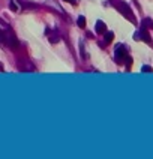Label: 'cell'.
<instances>
[{
  "label": "cell",
  "instance_id": "cell-8",
  "mask_svg": "<svg viewBox=\"0 0 153 159\" xmlns=\"http://www.w3.org/2000/svg\"><path fill=\"white\" fill-rule=\"evenodd\" d=\"M76 24H78L81 29H84V27H86V17H83V15H81V17H78V20H76Z\"/></svg>",
  "mask_w": 153,
  "mask_h": 159
},
{
  "label": "cell",
  "instance_id": "cell-2",
  "mask_svg": "<svg viewBox=\"0 0 153 159\" xmlns=\"http://www.w3.org/2000/svg\"><path fill=\"white\" fill-rule=\"evenodd\" d=\"M128 57V53H126V48L123 45H117L116 47V62L117 63H123Z\"/></svg>",
  "mask_w": 153,
  "mask_h": 159
},
{
  "label": "cell",
  "instance_id": "cell-14",
  "mask_svg": "<svg viewBox=\"0 0 153 159\" xmlns=\"http://www.w3.org/2000/svg\"><path fill=\"white\" fill-rule=\"evenodd\" d=\"M65 2H68V3H71V5H76L75 0H65Z\"/></svg>",
  "mask_w": 153,
  "mask_h": 159
},
{
  "label": "cell",
  "instance_id": "cell-12",
  "mask_svg": "<svg viewBox=\"0 0 153 159\" xmlns=\"http://www.w3.org/2000/svg\"><path fill=\"white\" fill-rule=\"evenodd\" d=\"M59 41H60V38L56 36V35H53V36L50 38V42H51V44H56V42H59Z\"/></svg>",
  "mask_w": 153,
  "mask_h": 159
},
{
  "label": "cell",
  "instance_id": "cell-9",
  "mask_svg": "<svg viewBox=\"0 0 153 159\" xmlns=\"http://www.w3.org/2000/svg\"><path fill=\"white\" fill-rule=\"evenodd\" d=\"M20 5H21V6H24V8H30V9L36 8V5H35V3H27L26 0H20Z\"/></svg>",
  "mask_w": 153,
  "mask_h": 159
},
{
  "label": "cell",
  "instance_id": "cell-11",
  "mask_svg": "<svg viewBox=\"0 0 153 159\" xmlns=\"http://www.w3.org/2000/svg\"><path fill=\"white\" fill-rule=\"evenodd\" d=\"M141 72H153V69L150 66H141Z\"/></svg>",
  "mask_w": 153,
  "mask_h": 159
},
{
  "label": "cell",
  "instance_id": "cell-3",
  "mask_svg": "<svg viewBox=\"0 0 153 159\" xmlns=\"http://www.w3.org/2000/svg\"><path fill=\"white\" fill-rule=\"evenodd\" d=\"M134 39L135 41H144L146 44H152V38H150V35H149V32H146V29H141V30H138L135 35H134Z\"/></svg>",
  "mask_w": 153,
  "mask_h": 159
},
{
  "label": "cell",
  "instance_id": "cell-10",
  "mask_svg": "<svg viewBox=\"0 0 153 159\" xmlns=\"http://www.w3.org/2000/svg\"><path fill=\"white\" fill-rule=\"evenodd\" d=\"M9 8H11V11H14V12H17V11H18V6H17V3H15L14 0L9 3Z\"/></svg>",
  "mask_w": 153,
  "mask_h": 159
},
{
  "label": "cell",
  "instance_id": "cell-5",
  "mask_svg": "<svg viewBox=\"0 0 153 159\" xmlns=\"http://www.w3.org/2000/svg\"><path fill=\"white\" fill-rule=\"evenodd\" d=\"M95 30H96V33H99V35H104V33L107 32V24H105L104 21L98 20V21H96V24H95Z\"/></svg>",
  "mask_w": 153,
  "mask_h": 159
},
{
  "label": "cell",
  "instance_id": "cell-4",
  "mask_svg": "<svg viewBox=\"0 0 153 159\" xmlns=\"http://www.w3.org/2000/svg\"><path fill=\"white\" fill-rule=\"evenodd\" d=\"M5 38H6V45L11 48V50H17L18 48V39L12 35V33H5Z\"/></svg>",
  "mask_w": 153,
  "mask_h": 159
},
{
  "label": "cell",
  "instance_id": "cell-7",
  "mask_svg": "<svg viewBox=\"0 0 153 159\" xmlns=\"http://www.w3.org/2000/svg\"><path fill=\"white\" fill-rule=\"evenodd\" d=\"M104 35H105V36H104V41H105V44H110V42L113 41V38H114V33H113V32H105Z\"/></svg>",
  "mask_w": 153,
  "mask_h": 159
},
{
  "label": "cell",
  "instance_id": "cell-6",
  "mask_svg": "<svg viewBox=\"0 0 153 159\" xmlns=\"http://www.w3.org/2000/svg\"><path fill=\"white\" fill-rule=\"evenodd\" d=\"M141 29H153V20L144 18V20L141 21Z\"/></svg>",
  "mask_w": 153,
  "mask_h": 159
},
{
  "label": "cell",
  "instance_id": "cell-13",
  "mask_svg": "<svg viewBox=\"0 0 153 159\" xmlns=\"http://www.w3.org/2000/svg\"><path fill=\"white\" fill-rule=\"evenodd\" d=\"M132 65V59L131 57H126V66H131Z\"/></svg>",
  "mask_w": 153,
  "mask_h": 159
},
{
  "label": "cell",
  "instance_id": "cell-1",
  "mask_svg": "<svg viewBox=\"0 0 153 159\" xmlns=\"http://www.w3.org/2000/svg\"><path fill=\"white\" fill-rule=\"evenodd\" d=\"M114 6H116V8L119 6L120 12H122V14H123L128 20H131V23H137V20H135V17H134V14H132L131 8H129L126 3H114Z\"/></svg>",
  "mask_w": 153,
  "mask_h": 159
}]
</instances>
